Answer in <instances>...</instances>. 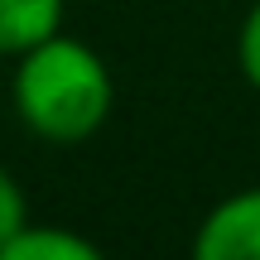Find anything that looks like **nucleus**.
Returning a JSON list of instances; mask_svg holds the SVG:
<instances>
[{
	"instance_id": "nucleus-4",
	"label": "nucleus",
	"mask_w": 260,
	"mask_h": 260,
	"mask_svg": "<svg viewBox=\"0 0 260 260\" xmlns=\"http://www.w3.org/2000/svg\"><path fill=\"white\" fill-rule=\"evenodd\" d=\"M96 255L102 251L87 236L63 232V226H39V222H24L0 251V260H96Z\"/></svg>"
},
{
	"instance_id": "nucleus-6",
	"label": "nucleus",
	"mask_w": 260,
	"mask_h": 260,
	"mask_svg": "<svg viewBox=\"0 0 260 260\" xmlns=\"http://www.w3.org/2000/svg\"><path fill=\"white\" fill-rule=\"evenodd\" d=\"M24 222H29L24 188H19V183H15V174L0 164V251H5V241H10V236H15Z\"/></svg>"
},
{
	"instance_id": "nucleus-3",
	"label": "nucleus",
	"mask_w": 260,
	"mask_h": 260,
	"mask_svg": "<svg viewBox=\"0 0 260 260\" xmlns=\"http://www.w3.org/2000/svg\"><path fill=\"white\" fill-rule=\"evenodd\" d=\"M68 0H0V58H19L63 29Z\"/></svg>"
},
{
	"instance_id": "nucleus-2",
	"label": "nucleus",
	"mask_w": 260,
	"mask_h": 260,
	"mask_svg": "<svg viewBox=\"0 0 260 260\" xmlns=\"http://www.w3.org/2000/svg\"><path fill=\"white\" fill-rule=\"evenodd\" d=\"M198 260H260V183L222 198L193 232Z\"/></svg>"
},
{
	"instance_id": "nucleus-5",
	"label": "nucleus",
	"mask_w": 260,
	"mask_h": 260,
	"mask_svg": "<svg viewBox=\"0 0 260 260\" xmlns=\"http://www.w3.org/2000/svg\"><path fill=\"white\" fill-rule=\"evenodd\" d=\"M236 68H241V77L260 92V0L241 19V34H236Z\"/></svg>"
},
{
	"instance_id": "nucleus-1",
	"label": "nucleus",
	"mask_w": 260,
	"mask_h": 260,
	"mask_svg": "<svg viewBox=\"0 0 260 260\" xmlns=\"http://www.w3.org/2000/svg\"><path fill=\"white\" fill-rule=\"evenodd\" d=\"M10 102L29 135L48 145H82L111 121L116 82L92 44L68 39L58 29L19 53Z\"/></svg>"
}]
</instances>
